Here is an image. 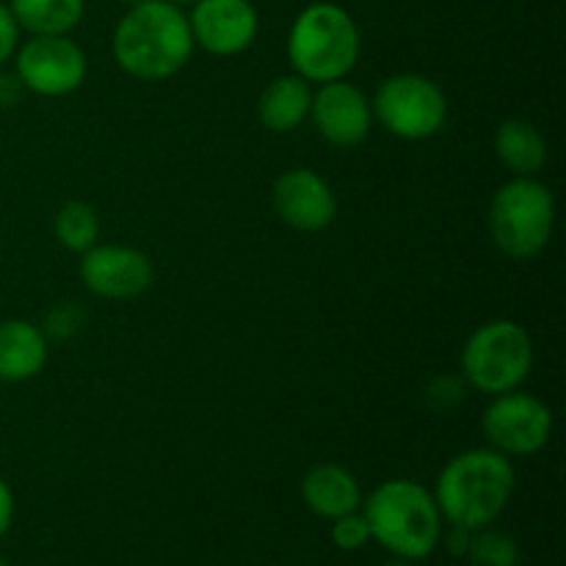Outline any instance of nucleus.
Listing matches in <instances>:
<instances>
[{
	"mask_svg": "<svg viewBox=\"0 0 566 566\" xmlns=\"http://www.w3.org/2000/svg\"><path fill=\"white\" fill-rule=\"evenodd\" d=\"M188 14L166 0L130 6L114 28L111 50L125 75L136 81H166L177 75L193 55Z\"/></svg>",
	"mask_w": 566,
	"mask_h": 566,
	"instance_id": "1",
	"label": "nucleus"
},
{
	"mask_svg": "<svg viewBox=\"0 0 566 566\" xmlns=\"http://www.w3.org/2000/svg\"><path fill=\"white\" fill-rule=\"evenodd\" d=\"M517 486L512 459L495 448H470L448 459L434 484V501L448 525L479 531L495 525Z\"/></svg>",
	"mask_w": 566,
	"mask_h": 566,
	"instance_id": "2",
	"label": "nucleus"
},
{
	"mask_svg": "<svg viewBox=\"0 0 566 566\" xmlns=\"http://www.w3.org/2000/svg\"><path fill=\"white\" fill-rule=\"evenodd\" d=\"M359 512L368 523L370 542L403 562H423L442 542L446 520L429 486L418 481H381L368 497H363Z\"/></svg>",
	"mask_w": 566,
	"mask_h": 566,
	"instance_id": "3",
	"label": "nucleus"
},
{
	"mask_svg": "<svg viewBox=\"0 0 566 566\" xmlns=\"http://www.w3.org/2000/svg\"><path fill=\"white\" fill-rule=\"evenodd\" d=\"M363 36L343 6L318 0L304 6L287 31V61L307 83L340 81L357 66Z\"/></svg>",
	"mask_w": 566,
	"mask_h": 566,
	"instance_id": "4",
	"label": "nucleus"
},
{
	"mask_svg": "<svg viewBox=\"0 0 566 566\" xmlns=\"http://www.w3.org/2000/svg\"><path fill=\"white\" fill-rule=\"evenodd\" d=\"M556 197L536 177H512L495 191L490 205L492 243L512 260H531L553 238Z\"/></svg>",
	"mask_w": 566,
	"mask_h": 566,
	"instance_id": "5",
	"label": "nucleus"
},
{
	"mask_svg": "<svg viewBox=\"0 0 566 566\" xmlns=\"http://www.w3.org/2000/svg\"><path fill=\"white\" fill-rule=\"evenodd\" d=\"M462 376L468 387L495 398L523 387L534 368V340L512 318L481 324L462 348Z\"/></svg>",
	"mask_w": 566,
	"mask_h": 566,
	"instance_id": "6",
	"label": "nucleus"
},
{
	"mask_svg": "<svg viewBox=\"0 0 566 566\" xmlns=\"http://www.w3.org/2000/svg\"><path fill=\"white\" fill-rule=\"evenodd\" d=\"M374 122L403 142H426L437 136L448 119V99L431 77L398 72L385 77L370 97Z\"/></svg>",
	"mask_w": 566,
	"mask_h": 566,
	"instance_id": "7",
	"label": "nucleus"
},
{
	"mask_svg": "<svg viewBox=\"0 0 566 566\" xmlns=\"http://www.w3.org/2000/svg\"><path fill=\"white\" fill-rule=\"evenodd\" d=\"M88 61L81 44L61 36H31L14 53V75L22 88L39 97H66L86 81Z\"/></svg>",
	"mask_w": 566,
	"mask_h": 566,
	"instance_id": "8",
	"label": "nucleus"
},
{
	"mask_svg": "<svg viewBox=\"0 0 566 566\" xmlns=\"http://www.w3.org/2000/svg\"><path fill=\"white\" fill-rule=\"evenodd\" d=\"M481 431L490 448L503 457H534L551 442L553 412L542 398L531 392H503L484 409Z\"/></svg>",
	"mask_w": 566,
	"mask_h": 566,
	"instance_id": "9",
	"label": "nucleus"
},
{
	"mask_svg": "<svg viewBox=\"0 0 566 566\" xmlns=\"http://www.w3.org/2000/svg\"><path fill=\"white\" fill-rule=\"evenodd\" d=\"M83 287L99 298L111 302H127L138 298L153 285V260L136 247L122 243H94L81 254L77 265Z\"/></svg>",
	"mask_w": 566,
	"mask_h": 566,
	"instance_id": "10",
	"label": "nucleus"
},
{
	"mask_svg": "<svg viewBox=\"0 0 566 566\" xmlns=\"http://www.w3.org/2000/svg\"><path fill=\"white\" fill-rule=\"evenodd\" d=\"M310 122H313L315 133L332 147H357L370 136L374 127V111H370V99L357 83L346 81H329L318 83L313 92V103H310Z\"/></svg>",
	"mask_w": 566,
	"mask_h": 566,
	"instance_id": "11",
	"label": "nucleus"
},
{
	"mask_svg": "<svg viewBox=\"0 0 566 566\" xmlns=\"http://www.w3.org/2000/svg\"><path fill=\"white\" fill-rule=\"evenodd\" d=\"M188 28L197 48L227 59L252 48L260 17L252 0H199L188 11Z\"/></svg>",
	"mask_w": 566,
	"mask_h": 566,
	"instance_id": "12",
	"label": "nucleus"
},
{
	"mask_svg": "<svg viewBox=\"0 0 566 566\" xmlns=\"http://www.w3.org/2000/svg\"><path fill=\"white\" fill-rule=\"evenodd\" d=\"M274 213L298 232H321L335 221L337 197L329 182L313 169L282 171L271 188Z\"/></svg>",
	"mask_w": 566,
	"mask_h": 566,
	"instance_id": "13",
	"label": "nucleus"
},
{
	"mask_svg": "<svg viewBox=\"0 0 566 566\" xmlns=\"http://www.w3.org/2000/svg\"><path fill=\"white\" fill-rule=\"evenodd\" d=\"M302 501L315 517L337 520L363 506V490L357 475L337 462H318L304 473Z\"/></svg>",
	"mask_w": 566,
	"mask_h": 566,
	"instance_id": "14",
	"label": "nucleus"
},
{
	"mask_svg": "<svg viewBox=\"0 0 566 566\" xmlns=\"http://www.w3.org/2000/svg\"><path fill=\"white\" fill-rule=\"evenodd\" d=\"M48 365V337L22 318L0 321V381L17 385L39 376Z\"/></svg>",
	"mask_w": 566,
	"mask_h": 566,
	"instance_id": "15",
	"label": "nucleus"
},
{
	"mask_svg": "<svg viewBox=\"0 0 566 566\" xmlns=\"http://www.w3.org/2000/svg\"><path fill=\"white\" fill-rule=\"evenodd\" d=\"M310 103H313V86L304 77L280 75L265 83L258 99V119L271 133H293L307 122Z\"/></svg>",
	"mask_w": 566,
	"mask_h": 566,
	"instance_id": "16",
	"label": "nucleus"
},
{
	"mask_svg": "<svg viewBox=\"0 0 566 566\" xmlns=\"http://www.w3.org/2000/svg\"><path fill=\"white\" fill-rule=\"evenodd\" d=\"M495 155L514 177H536L547 164V142L534 122L506 119L495 130Z\"/></svg>",
	"mask_w": 566,
	"mask_h": 566,
	"instance_id": "17",
	"label": "nucleus"
},
{
	"mask_svg": "<svg viewBox=\"0 0 566 566\" xmlns=\"http://www.w3.org/2000/svg\"><path fill=\"white\" fill-rule=\"evenodd\" d=\"M20 31L31 36H61L83 20L86 0H9Z\"/></svg>",
	"mask_w": 566,
	"mask_h": 566,
	"instance_id": "18",
	"label": "nucleus"
},
{
	"mask_svg": "<svg viewBox=\"0 0 566 566\" xmlns=\"http://www.w3.org/2000/svg\"><path fill=\"white\" fill-rule=\"evenodd\" d=\"M99 230H103L99 213L88 202H81V199H72V202L61 205L53 219V232L61 247L77 254H83L94 243H99Z\"/></svg>",
	"mask_w": 566,
	"mask_h": 566,
	"instance_id": "19",
	"label": "nucleus"
},
{
	"mask_svg": "<svg viewBox=\"0 0 566 566\" xmlns=\"http://www.w3.org/2000/svg\"><path fill=\"white\" fill-rule=\"evenodd\" d=\"M464 558L470 566H520V545L512 534L486 525L473 531Z\"/></svg>",
	"mask_w": 566,
	"mask_h": 566,
	"instance_id": "20",
	"label": "nucleus"
},
{
	"mask_svg": "<svg viewBox=\"0 0 566 566\" xmlns=\"http://www.w3.org/2000/svg\"><path fill=\"white\" fill-rule=\"evenodd\" d=\"M329 536H332V545L343 553H357L370 542L368 523H365V517L359 509L357 512H348V514H343V517L332 520Z\"/></svg>",
	"mask_w": 566,
	"mask_h": 566,
	"instance_id": "21",
	"label": "nucleus"
},
{
	"mask_svg": "<svg viewBox=\"0 0 566 566\" xmlns=\"http://www.w3.org/2000/svg\"><path fill=\"white\" fill-rule=\"evenodd\" d=\"M20 33L22 31L17 25L14 14H11L9 3L0 0V66L14 59L17 48H20Z\"/></svg>",
	"mask_w": 566,
	"mask_h": 566,
	"instance_id": "22",
	"label": "nucleus"
},
{
	"mask_svg": "<svg viewBox=\"0 0 566 566\" xmlns=\"http://www.w3.org/2000/svg\"><path fill=\"white\" fill-rule=\"evenodd\" d=\"M11 523H14V492H11V486L0 475V539L9 534Z\"/></svg>",
	"mask_w": 566,
	"mask_h": 566,
	"instance_id": "23",
	"label": "nucleus"
},
{
	"mask_svg": "<svg viewBox=\"0 0 566 566\" xmlns=\"http://www.w3.org/2000/svg\"><path fill=\"white\" fill-rule=\"evenodd\" d=\"M470 536H473V531H468V528H459V525H451V531H448V536H446V545H448V551H451L453 556L464 558V556H468Z\"/></svg>",
	"mask_w": 566,
	"mask_h": 566,
	"instance_id": "24",
	"label": "nucleus"
},
{
	"mask_svg": "<svg viewBox=\"0 0 566 566\" xmlns=\"http://www.w3.org/2000/svg\"><path fill=\"white\" fill-rule=\"evenodd\" d=\"M20 81H17V75H0V111L9 108V105L17 103V97H20Z\"/></svg>",
	"mask_w": 566,
	"mask_h": 566,
	"instance_id": "25",
	"label": "nucleus"
},
{
	"mask_svg": "<svg viewBox=\"0 0 566 566\" xmlns=\"http://www.w3.org/2000/svg\"><path fill=\"white\" fill-rule=\"evenodd\" d=\"M166 3L177 6V9H191V6L199 3V0H166Z\"/></svg>",
	"mask_w": 566,
	"mask_h": 566,
	"instance_id": "26",
	"label": "nucleus"
},
{
	"mask_svg": "<svg viewBox=\"0 0 566 566\" xmlns=\"http://www.w3.org/2000/svg\"><path fill=\"white\" fill-rule=\"evenodd\" d=\"M381 566H415V562H403V558H396V562H387Z\"/></svg>",
	"mask_w": 566,
	"mask_h": 566,
	"instance_id": "27",
	"label": "nucleus"
},
{
	"mask_svg": "<svg viewBox=\"0 0 566 566\" xmlns=\"http://www.w3.org/2000/svg\"><path fill=\"white\" fill-rule=\"evenodd\" d=\"M122 6H127V9H130V6H138V3H144V0H119Z\"/></svg>",
	"mask_w": 566,
	"mask_h": 566,
	"instance_id": "28",
	"label": "nucleus"
},
{
	"mask_svg": "<svg viewBox=\"0 0 566 566\" xmlns=\"http://www.w3.org/2000/svg\"><path fill=\"white\" fill-rule=\"evenodd\" d=\"M0 566H9V562H6V558H3V556H0Z\"/></svg>",
	"mask_w": 566,
	"mask_h": 566,
	"instance_id": "29",
	"label": "nucleus"
},
{
	"mask_svg": "<svg viewBox=\"0 0 566 566\" xmlns=\"http://www.w3.org/2000/svg\"><path fill=\"white\" fill-rule=\"evenodd\" d=\"M274 566H285V564H274Z\"/></svg>",
	"mask_w": 566,
	"mask_h": 566,
	"instance_id": "30",
	"label": "nucleus"
},
{
	"mask_svg": "<svg viewBox=\"0 0 566 566\" xmlns=\"http://www.w3.org/2000/svg\"><path fill=\"white\" fill-rule=\"evenodd\" d=\"M0 241H3V238H0Z\"/></svg>",
	"mask_w": 566,
	"mask_h": 566,
	"instance_id": "31",
	"label": "nucleus"
}]
</instances>
